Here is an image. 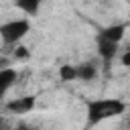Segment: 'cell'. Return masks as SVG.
<instances>
[{
    "instance_id": "obj_1",
    "label": "cell",
    "mask_w": 130,
    "mask_h": 130,
    "mask_svg": "<svg viewBox=\"0 0 130 130\" xmlns=\"http://www.w3.org/2000/svg\"><path fill=\"white\" fill-rule=\"evenodd\" d=\"M126 112V104L118 98H100V100H89L85 104V116H87V128L104 122V120H110V118H116V116H122Z\"/></svg>"
},
{
    "instance_id": "obj_2",
    "label": "cell",
    "mask_w": 130,
    "mask_h": 130,
    "mask_svg": "<svg viewBox=\"0 0 130 130\" xmlns=\"http://www.w3.org/2000/svg\"><path fill=\"white\" fill-rule=\"evenodd\" d=\"M30 30V22L28 18H12L8 22L0 24V39L6 45H16L18 41H22Z\"/></svg>"
},
{
    "instance_id": "obj_3",
    "label": "cell",
    "mask_w": 130,
    "mask_h": 130,
    "mask_svg": "<svg viewBox=\"0 0 130 130\" xmlns=\"http://www.w3.org/2000/svg\"><path fill=\"white\" fill-rule=\"evenodd\" d=\"M124 35H126V24L124 22H114V24H108V26L100 28V32H98L95 39H104V41L120 45V41L124 39Z\"/></svg>"
},
{
    "instance_id": "obj_4",
    "label": "cell",
    "mask_w": 130,
    "mask_h": 130,
    "mask_svg": "<svg viewBox=\"0 0 130 130\" xmlns=\"http://www.w3.org/2000/svg\"><path fill=\"white\" fill-rule=\"evenodd\" d=\"M35 106H37V100H35L32 95H20V98L10 100V102L6 104V110H8L10 114H18V116H20V114L32 112Z\"/></svg>"
},
{
    "instance_id": "obj_5",
    "label": "cell",
    "mask_w": 130,
    "mask_h": 130,
    "mask_svg": "<svg viewBox=\"0 0 130 130\" xmlns=\"http://www.w3.org/2000/svg\"><path fill=\"white\" fill-rule=\"evenodd\" d=\"M75 69H77V79H81V81H91V79H95V77H98V73H100V69H98V63H95V61L79 63V65H75Z\"/></svg>"
},
{
    "instance_id": "obj_6",
    "label": "cell",
    "mask_w": 130,
    "mask_h": 130,
    "mask_svg": "<svg viewBox=\"0 0 130 130\" xmlns=\"http://www.w3.org/2000/svg\"><path fill=\"white\" fill-rule=\"evenodd\" d=\"M95 41H98V55L102 57V61L110 63L118 55V45L110 43V41H104V39H95Z\"/></svg>"
},
{
    "instance_id": "obj_7",
    "label": "cell",
    "mask_w": 130,
    "mask_h": 130,
    "mask_svg": "<svg viewBox=\"0 0 130 130\" xmlns=\"http://www.w3.org/2000/svg\"><path fill=\"white\" fill-rule=\"evenodd\" d=\"M16 83V69H0V98L6 95V91Z\"/></svg>"
},
{
    "instance_id": "obj_8",
    "label": "cell",
    "mask_w": 130,
    "mask_h": 130,
    "mask_svg": "<svg viewBox=\"0 0 130 130\" xmlns=\"http://www.w3.org/2000/svg\"><path fill=\"white\" fill-rule=\"evenodd\" d=\"M14 6H16L18 10H22L26 16H37V12H39V8H41V2H39V0H16Z\"/></svg>"
},
{
    "instance_id": "obj_9",
    "label": "cell",
    "mask_w": 130,
    "mask_h": 130,
    "mask_svg": "<svg viewBox=\"0 0 130 130\" xmlns=\"http://www.w3.org/2000/svg\"><path fill=\"white\" fill-rule=\"evenodd\" d=\"M59 77L63 81H75L77 79V69L75 65H61L59 67Z\"/></svg>"
},
{
    "instance_id": "obj_10",
    "label": "cell",
    "mask_w": 130,
    "mask_h": 130,
    "mask_svg": "<svg viewBox=\"0 0 130 130\" xmlns=\"http://www.w3.org/2000/svg\"><path fill=\"white\" fill-rule=\"evenodd\" d=\"M26 57H28L26 47H18V49L14 51V59H26Z\"/></svg>"
},
{
    "instance_id": "obj_11",
    "label": "cell",
    "mask_w": 130,
    "mask_h": 130,
    "mask_svg": "<svg viewBox=\"0 0 130 130\" xmlns=\"http://www.w3.org/2000/svg\"><path fill=\"white\" fill-rule=\"evenodd\" d=\"M120 59H122V65L130 69V47H128V49H126V51L122 53V57H120Z\"/></svg>"
},
{
    "instance_id": "obj_12",
    "label": "cell",
    "mask_w": 130,
    "mask_h": 130,
    "mask_svg": "<svg viewBox=\"0 0 130 130\" xmlns=\"http://www.w3.org/2000/svg\"><path fill=\"white\" fill-rule=\"evenodd\" d=\"M0 130H4V118L0 116Z\"/></svg>"
},
{
    "instance_id": "obj_13",
    "label": "cell",
    "mask_w": 130,
    "mask_h": 130,
    "mask_svg": "<svg viewBox=\"0 0 130 130\" xmlns=\"http://www.w3.org/2000/svg\"><path fill=\"white\" fill-rule=\"evenodd\" d=\"M16 130H30V128H26V126H20V128H16Z\"/></svg>"
},
{
    "instance_id": "obj_14",
    "label": "cell",
    "mask_w": 130,
    "mask_h": 130,
    "mask_svg": "<svg viewBox=\"0 0 130 130\" xmlns=\"http://www.w3.org/2000/svg\"><path fill=\"white\" fill-rule=\"evenodd\" d=\"M128 124H130V114H128Z\"/></svg>"
}]
</instances>
